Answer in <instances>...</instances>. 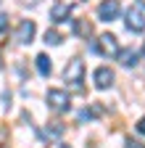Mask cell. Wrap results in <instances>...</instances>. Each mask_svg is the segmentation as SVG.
<instances>
[{
	"mask_svg": "<svg viewBox=\"0 0 145 148\" xmlns=\"http://www.w3.org/2000/svg\"><path fill=\"white\" fill-rule=\"evenodd\" d=\"M63 79L74 87V90H84V61L82 58H71L63 69Z\"/></svg>",
	"mask_w": 145,
	"mask_h": 148,
	"instance_id": "1",
	"label": "cell"
},
{
	"mask_svg": "<svg viewBox=\"0 0 145 148\" xmlns=\"http://www.w3.org/2000/svg\"><path fill=\"white\" fill-rule=\"evenodd\" d=\"M45 98H48V106H50L53 111H58V114L69 111V106H71V101H69V92H66V90H58V87H50Z\"/></svg>",
	"mask_w": 145,
	"mask_h": 148,
	"instance_id": "2",
	"label": "cell"
},
{
	"mask_svg": "<svg viewBox=\"0 0 145 148\" xmlns=\"http://www.w3.org/2000/svg\"><path fill=\"white\" fill-rule=\"evenodd\" d=\"M95 50L100 56H106V58H111V56L119 53V40H116L111 32H106V34H100L98 40H95Z\"/></svg>",
	"mask_w": 145,
	"mask_h": 148,
	"instance_id": "3",
	"label": "cell"
},
{
	"mask_svg": "<svg viewBox=\"0 0 145 148\" xmlns=\"http://www.w3.org/2000/svg\"><path fill=\"white\" fill-rule=\"evenodd\" d=\"M127 29L135 32V34L145 32V13L140 8H129V11H127Z\"/></svg>",
	"mask_w": 145,
	"mask_h": 148,
	"instance_id": "4",
	"label": "cell"
},
{
	"mask_svg": "<svg viewBox=\"0 0 145 148\" xmlns=\"http://www.w3.org/2000/svg\"><path fill=\"white\" fill-rule=\"evenodd\" d=\"M121 5H119V0H103V3L98 5V18L100 21H114V18L119 16Z\"/></svg>",
	"mask_w": 145,
	"mask_h": 148,
	"instance_id": "5",
	"label": "cell"
},
{
	"mask_svg": "<svg viewBox=\"0 0 145 148\" xmlns=\"http://www.w3.org/2000/svg\"><path fill=\"white\" fill-rule=\"evenodd\" d=\"M34 32H37V27H34L32 18H24V21L16 27V40H19L21 45H29L34 40Z\"/></svg>",
	"mask_w": 145,
	"mask_h": 148,
	"instance_id": "6",
	"label": "cell"
},
{
	"mask_svg": "<svg viewBox=\"0 0 145 148\" xmlns=\"http://www.w3.org/2000/svg\"><path fill=\"white\" fill-rule=\"evenodd\" d=\"M93 82H95V87H98V90H108V87L114 85V71L108 69V66L95 69V74H93Z\"/></svg>",
	"mask_w": 145,
	"mask_h": 148,
	"instance_id": "7",
	"label": "cell"
},
{
	"mask_svg": "<svg viewBox=\"0 0 145 148\" xmlns=\"http://www.w3.org/2000/svg\"><path fill=\"white\" fill-rule=\"evenodd\" d=\"M69 16H71V5L63 3V0H56L53 8H50V18L56 24H63V21H69Z\"/></svg>",
	"mask_w": 145,
	"mask_h": 148,
	"instance_id": "8",
	"label": "cell"
},
{
	"mask_svg": "<svg viewBox=\"0 0 145 148\" xmlns=\"http://www.w3.org/2000/svg\"><path fill=\"white\" fill-rule=\"evenodd\" d=\"M116 58H119L121 66H135V64H137V53H135L132 48H119Z\"/></svg>",
	"mask_w": 145,
	"mask_h": 148,
	"instance_id": "9",
	"label": "cell"
},
{
	"mask_svg": "<svg viewBox=\"0 0 145 148\" xmlns=\"http://www.w3.org/2000/svg\"><path fill=\"white\" fill-rule=\"evenodd\" d=\"M74 32L79 34V37H93V24L87 21V18H74Z\"/></svg>",
	"mask_w": 145,
	"mask_h": 148,
	"instance_id": "10",
	"label": "cell"
},
{
	"mask_svg": "<svg viewBox=\"0 0 145 148\" xmlns=\"http://www.w3.org/2000/svg\"><path fill=\"white\" fill-rule=\"evenodd\" d=\"M34 61H37V71L42 74V77H48V74L53 71V64H50V58H48L45 53H40V56H37Z\"/></svg>",
	"mask_w": 145,
	"mask_h": 148,
	"instance_id": "11",
	"label": "cell"
},
{
	"mask_svg": "<svg viewBox=\"0 0 145 148\" xmlns=\"http://www.w3.org/2000/svg\"><path fill=\"white\" fill-rule=\"evenodd\" d=\"M45 42H48V45H61L63 37H61V32H56V29H48V32H45Z\"/></svg>",
	"mask_w": 145,
	"mask_h": 148,
	"instance_id": "12",
	"label": "cell"
},
{
	"mask_svg": "<svg viewBox=\"0 0 145 148\" xmlns=\"http://www.w3.org/2000/svg\"><path fill=\"white\" fill-rule=\"evenodd\" d=\"M61 132H63V124H61V122H50V127H48V135H50V138H58Z\"/></svg>",
	"mask_w": 145,
	"mask_h": 148,
	"instance_id": "13",
	"label": "cell"
},
{
	"mask_svg": "<svg viewBox=\"0 0 145 148\" xmlns=\"http://www.w3.org/2000/svg\"><path fill=\"white\" fill-rule=\"evenodd\" d=\"M8 29V16H3V13H0V34H3Z\"/></svg>",
	"mask_w": 145,
	"mask_h": 148,
	"instance_id": "14",
	"label": "cell"
},
{
	"mask_svg": "<svg viewBox=\"0 0 145 148\" xmlns=\"http://www.w3.org/2000/svg\"><path fill=\"white\" fill-rule=\"evenodd\" d=\"M127 148H145V143H137V140H127Z\"/></svg>",
	"mask_w": 145,
	"mask_h": 148,
	"instance_id": "15",
	"label": "cell"
},
{
	"mask_svg": "<svg viewBox=\"0 0 145 148\" xmlns=\"http://www.w3.org/2000/svg\"><path fill=\"white\" fill-rule=\"evenodd\" d=\"M5 138H8V132H5V127H0V145H5Z\"/></svg>",
	"mask_w": 145,
	"mask_h": 148,
	"instance_id": "16",
	"label": "cell"
},
{
	"mask_svg": "<svg viewBox=\"0 0 145 148\" xmlns=\"http://www.w3.org/2000/svg\"><path fill=\"white\" fill-rule=\"evenodd\" d=\"M137 132H142V135H145V116H142V119L137 122Z\"/></svg>",
	"mask_w": 145,
	"mask_h": 148,
	"instance_id": "17",
	"label": "cell"
},
{
	"mask_svg": "<svg viewBox=\"0 0 145 148\" xmlns=\"http://www.w3.org/2000/svg\"><path fill=\"white\" fill-rule=\"evenodd\" d=\"M137 3H140V5H145V0H137Z\"/></svg>",
	"mask_w": 145,
	"mask_h": 148,
	"instance_id": "18",
	"label": "cell"
},
{
	"mask_svg": "<svg viewBox=\"0 0 145 148\" xmlns=\"http://www.w3.org/2000/svg\"><path fill=\"white\" fill-rule=\"evenodd\" d=\"M61 148H71V145H61Z\"/></svg>",
	"mask_w": 145,
	"mask_h": 148,
	"instance_id": "19",
	"label": "cell"
},
{
	"mask_svg": "<svg viewBox=\"0 0 145 148\" xmlns=\"http://www.w3.org/2000/svg\"><path fill=\"white\" fill-rule=\"evenodd\" d=\"M142 50H145V48H142Z\"/></svg>",
	"mask_w": 145,
	"mask_h": 148,
	"instance_id": "20",
	"label": "cell"
}]
</instances>
